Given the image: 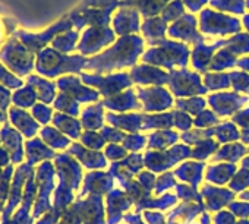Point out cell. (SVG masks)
<instances>
[{"mask_svg":"<svg viewBox=\"0 0 249 224\" xmlns=\"http://www.w3.org/2000/svg\"><path fill=\"white\" fill-rule=\"evenodd\" d=\"M144 44V38L137 34L120 37L110 49L98 56L88 59L85 69L94 72H110L113 69L134 65L142 53Z\"/></svg>","mask_w":249,"mask_h":224,"instance_id":"6da1fadb","label":"cell"},{"mask_svg":"<svg viewBox=\"0 0 249 224\" xmlns=\"http://www.w3.org/2000/svg\"><path fill=\"white\" fill-rule=\"evenodd\" d=\"M88 59L82 54H63L53 47H46L37 54L36 60V73L47 79L57 76L81 73L85 69Z\"/></svg>","mask_w":249,"mask_h":224,"instance_id":"7a4b0ae2","label":"cell"},{"mask_svg":"<svg viewBox=\"0 0 249 224\" xmlns=\"http://www.w3.org/2000/svg\"><path fill=\"white\" fill-rule=\"evenodd\" d=\"M37 54L28 50L15 35L0 46V62L19 78H27L36 70Z\"/></svg>","mask_w":249,"mask_h":224,"instance_id":"3957f363","label":"cell"},{"mask_svg":"<svg viewBox=\"0 0 249 224\" xmlns=\"http://www.w3.org/2000/svg\"><path fill=\"white\" fill-rule=\"evenodd\" d=\"M199 31L205 35H230L242 33V22L231 15L204 8L198 18Z\"/></svg>","mask_w":249,"mask_h":224,"instance_id":"277c9868","label":"cell"},{"mask_svg":"<svg viewBox=\"0 0 249 224\" xmlns=\"http://www.w3.org/2000/svg\"><path fill=\"white\" fill-rule=\"evenodd\" d=\"M188 57H189V47L185 43H178L166 38L161 43H159L156 47L148 50L142 57V60L172 69V66L176 63L185 66Z\"/></svg>","mask_w":249,"mask_h":224,"instance_id":"5b68a950","label":"cell"},{"mask_svg":"<svg viewBox=\"0 0 249 224\" xmlns=\"http://www.w3.org/2000/svg\"><path fill=\"white\" fill-rule=\"evenodd\" d=\"M73 25H72V21L65 17L62 18L60 21H57L56 24L50 25L49 28H46L44 31H40V33H30V31H25V30H17V33L14 34L28 50H31L34 54H38L41 50H44L47 47V44H52L53 40L62 34V33H66L69 30H72Z\"/></svg>","mask_w":249,"mask_h":224,"instance_id":"8992f818","label":"cell"},{"mask_svg":"<svg viewBox=\"0 0 249 224\" xmlns=\"http://www.w3.org/2000/svg\"><path fill=\"white\" fill-rule=\"evenodd\" d=\"M36 180H37L38 192H37V199L31 212V217L34 221L52 209L50 196H52L53 186H54V169L50 161H44L38 164V167L36 169Z\"/></svg>","mask_w":249,"mask_h":224,"instance_id":"52a82bcc","label":"cell"},{"mask_svg":"<svg viewBox=\"0 0 249 224\" xmlns=\"http://www.w3.org/2000/svg\"><path fill=\"white\" fill-rule=\"evenodd\" d=\"M116 11L117 8H92L79 5L68 15V18L72 21L73 28L81 31L88 27H108Z\"/></svg>","mask_w":249,"mask_h":224,"instance_id":"ba28073f","label":"cell"},{"mask_svg":"<svg viewBox=\"0 0 249 224\" xmlns=\"http://www.w3.org/2000/svg\"><path fill=\"white\" fill-rule=\"evenodd\" d=\"M34 172H36V169L33 166L27 164V163H22V164L17 166L15 173H14V179H12V185H11V190H9V198H8L6 207H5L3 212L0 214V224H9L11 223V218H12L14 212L21 205L27 179Z\"/></svg>","mask_w":249,"mask_h":224,"instance_id":"9c48e42d","label":"cell"},{"mask_svg":"<svg viewBox=\"0 0 249 224\" xmlns=\"http://www.w3.org/2000/svg\"><path fill=\"white\" fill-rule=\"evenodd\" d=\"M114 40L116 34L110 27H88L82 31L76 50L82 56H89L98 53Z\"/></svg>","mask_w":249,"mask_h":224,"instance_id":"30bf717a","label":"cell"},{"mask_svg":"<svg viewBox=\"0 0 249 224\" xmlns=\"http://www.w3.org/2000/svg\"><path fill=\"white\" fill-rule=\"evenodd\" d=\"M198 27V19L194 14L186 12L182 18H179L176 22H173L169 30H167V35L170 38H176V40H182L185 43L189 44H201L204 41L201 33H198L196 30Z\"/></svg>","mask_w":249,"mask_h":224,"instance_id":"8fae6325","label":"cell"},{"mask_svg":"<svg viewBox=\"0 0 249 224\" xmlns=\"http://www.w3.org/2000/svg\"><path fill=\"white\" fill-rule=\"evenodd\" d=\"M141 25H142L141 14L137 9L128 8V6L117 9L111 18V30L114 31L116 35H120V37L140 33Z\"/></svg>","mask_w":249,"mask_h":224,"instance_id":"7c38bea8","label":"cell"},{"mask_svg":"<svg viewBox=\"0 0 249 224\" xmlns=\"http://www.w3.org/2000/svg\"><path fill=\"white\" fill-rule=\"evenodd\" d=\"M25 138L11 125L6 123L0 128V141L2 147L9 153L12 164L19 166L25 163Z\"/></svg>","mask_w":249,"mask_h":224,"instance_id":"4fadbf2b","label":"cell"},{"mask_svg":"<svg viewBox=\"0 0 249 224\" xmlns=\"http://www.w3.org/2000/svg\"><path fill=\"white\" fill-rule=\"evenodd\" d=\"M59 92H63L78 103H89L98 98V92L82 84V79L75 75H65L56 81Z\"/></svg>","mask_w":249,"mask_h":224,"instance_id":"5bb4252c","label":"cell"},{"mask_svg":"<svg viewBox=\"0 0 249 224\" xmlns=\"http://www.w3.org/2000/svg\"><path fill=\"white\" fill-rule=\"evenodd\" d=\"M8 119L9 123L27 139H31L38 135L41 125L33 118L31 111L19 108L17 105H11L8 110Z\"/></svg>","mask_w":249,"mask_h":224,"instance_id":"9a60e30c","label":"cell"},{"mask_svg":"<svg viewBox=\"0 0 249 224\" xmlns=\"http://www.w3.org/2000/svg\"><path fill=\"white\" fill-rule=\"evenodd\" d=\"M126 73L122 75H114V76H100V75H92V73H81V79L84 84L95 86L100 89L101 94L104 95H111L113 92L128 86L131 84V79Z\"/></svg>","mask_w":249,"mask_h":224,"instance_id":"2e32d148","label":"cell"},{"mask_svg":"<svg viewBox=\"0 0 249 224\" xmlns=\"http://www.w3.org/2000/svg\"><path fill=\"white\" fill-rule=\"evenodd\" d=\"M56 157V153L43 142L40 137H34L25 141V163L30 166H37Z\"/></svg>","mask_w":249,"mask_h":224,"instance_id":"e0dca14e","label":"cell"},{"mask_svg":"<svg viewBox=\"0 0 249 224\" xmlns=\"http://www.w3.org/2000/svg\"><path fill=\"white\" fill-rule=\"evenodd\" d=\"M25 84H28L30 86L34 88L37 97H38V101L40 103H44V104H52L57 95V85L56 82L44 78V76H40L38 73H31L25 78Z\"/></svg>","mask_w":249,"mask_h":224,"instance_id":"ac0fdd59","label":"cell"},{"mask_svg":"<svg viewBox=\"0 0 249 224\" xmlns=\"http://www.w3.org/2000/svg\"><path fill=\"white\" fill-rule=\"evenodd\" d=\"M167 22L163 21L161 17H153V18H145L142 21L141 25V31L142 35L145 37V40L154 47L159 43H161L163 40H166V34H167Z\"/></svg>","mask_w":249,"mask_h":224,"instance_id":"d6986e66","label":"cell"},{"mask_svg":"<svg viewBox=\"0 0 249 224\" xmlns=\"http://www.w3.org/2000/svg\"><path fill=\"white\" fill-rule=\"evenodd\" d=\"M172 2V0H120L122 8L128 6L137 9L144 18L160 17L163 9Z\"/></svg>","mask_w":249,"mask_h":224,"instance_id":"ffe728a7","label":"cell"},{"mask_svg":"<svg viewBox=\"0 0 249 224\" xmlns=\"http://www.w3.org/2000/svg\"><path fill=\"white\" fill-rule=\"evenodd\" d=\"M79 38H81V33L75 28L66 31V33H62L59 34L53 43H52V47L63 54H69L71 52L76 50L78 47V43H79Z\"/></svg>","mask_w":249,"mask_h":224,"instance_id":"44dd1931","label":"cell"},{"mask_svg":"<svg viewBox=\"0 0 249 224\" xmlns=\"http://www.w3.org/2000/svg\"><path fill=\"white\" fill-rule=\"evenodd\" d=\"M208 6L214 11L237 17L245 15L246 11V0H210Z\"/></svg>","mask_w":249,"mask_h":224,"instance_id":"7402d4cb","label":"cell"},{"mask_svg":"<svg viewBox=\"0 0 249 224\" xmlns=\"http://www.w3.org/2000/svg\"><path fill=\"white\" fill-rule=\"evenodd\" d=\"M37 103H38V97L34 88L30 86L28 84H25L24 86L12 92V105L28 110V108H33Z\"/></svg>","mask_w":249,"mask_h":224,"instance_id":"603a6c76","label":"cell"},{"mask_svg":"<svg viewBox=\"0 0 249 224\" xmlns=\"http://www.w3.org/2000/svg\"><path fill=\"white\" fill-rule=\"evenodd\" d=\"M38 137L47 144L52 150H63L69 145V139L53 126H43L38 132Z\"/></svg>","mask_w":249,"mask_h":224,"instance_id":"cb8c5ba5","label":"cell"},{"mask_svg":"<svg viewBox=\"0 0 249 224\" xmlns=\"http://www.w3.org/2000/svg\"><path fill=\"white\" fill-rule=\"evenodd\" d=\"M221 46H226V40L217 41L211 46H204V43L195 46L194 52H192V63L194 66H196V69L204 70V66L210 62V56L213 54V52Z\"/></svg>","mask_w":249,"mask_h":224,"instance_id":"d4e9b609","label":"cell"},{"mask_svg":"<svg viewBox=\"0 0 249 224\" xmlns=\"http://www.w3.org/2000/svg\"><path fill=\"white\" fill-rule=\"evenodd\" d=\"M132 78L137 82H144V84H148V82H166L169 79V76L164 72H161L160 69L151 68V66H137L132 70Z\"/></svg>","mask_w":249,"mask_h":224,"instance_id":"484cf974","label":"cell"},{"mask_svg":"<svg viewBox=\"0 0 249 224\" xmlns=\"http://www.w3.org/2000/svg\"><path fill=\"white\" fill-rule=\"evenodd\" d=\"M53 125L57 131H60L62 134H66L72 138L79 137V123L73 119V116H68L63 113H54L53 115Z\"/></svg>","mask_w":249,"mask_h":224,"instance_id":"4316f807","label":"cell"},{"mask_svg":"<svg viewBox=\"0 0 249 224\" xmlns=\"http://www.w3.org/2000/svg\"><path fill=\"white\" fill-rule=\"evenodd\" d=\"M53 107L59 111V113H63L68 116H78V113H79V103L63 92H59L56 95V98L53 101Z\"/></svg>","mask_w":249,"mask_h":224,"instance_id":"83f0119b","label":"cell"},{"mask_svg":"<svg viewBox=\"0 0 249 224\" xmlns=\"http://www.w3.org/2000/svg\"><path fill=\"white\" fill-rule=\"evenodd\" d=\"M17 166L11 164L5 169L3 172V177L0 180V214L3 212L8 198H9V190H11V185H12V179H14V173H15Z\"/></svg>","mask_w":249,"mask_h":224,"instance_id":"f1b7e54d","label":"cell"},{"mask_svg":"<svg viewBox=\"0 0 249 224\" xmlns=\"http://www.w3.org/2000/svg\"><path fill=\"white\" fill-rule=\"evenodd\" d=\"M186 14V6H185V3L182 2V0H172V2L163 9V12H161V18H163V21H166L167 24L169 22H176L179 18H182L183 15Z\"/></svg>","mask_w":249,"mask_h":224,"instance_id":"f546056e","label":"cell"},{"mask_svg":"<svg viewBox=\"0 0 249 224\" xmlns=\"http://www.w3.org/2000/svg\"><path fill=\"white\" fill-rule=\"evenodd\" d=\"M0 84L9 88L11 91H17L25 85V79L17 76L14 72H11L2 62H0Z\"/></svg>","mask_w":249,"mask_h":224,"instance_id":"4dcf8cb0","label":"cell"},{"mask_svg":"<svg viewBox=\"0 0 249 224\" xmlns=\"http://www.w3.org/2000/svg\"><path fill=\"white\" fill-rule=\"evenodd\" d=\"M31 115L33 118L43 126H47L52 121H53V108L49 104L44 103H37L33 108H31Z\"/></svg>","mask_w":249,"mask_h":224,"instance_id":"1f68e13d","label":"cell"},{"mask_svg":"<svg viewBox=\"0 0 249 224\" xmlns=\"http://www.w3.org/2000/svg\"><path fill=\"white\" fill-rule=\"evenodd\" d=\"M227 50L233 53H246L249 52V34L248 33H239L234 34L231 38L226 40Z\"/></svg>","mask_w":249,"mask_h":224,"instance_id":"d6a6232c","label":"cell"},{"mask_svg":"<svg viewBox=\"0 0 249 224\" xmlns=\"http://www.w3.org/2000/svg\"><path fill=\"white\" fill-rule=\"evenodd\" d=\"M234 63H236V57L233 56V53L227 49H223L215 54L214 62H211V69H224L233 66Z\"/></svg>","mask_w":249,"mask_h":224,"instance_id":"836d02e7","label":"cell"},{"mask_svg":"<svg viewBox=\"0 0 249 224\" xmlns=\"http://www.w3.org/2000/svg\"><path fill=\"white\" fill-rule=\"evenodd\" d=\"M17 33V22L0 17V46Z\"/></svg>","mask_w":249,"mask_h":224,"instance_id":"e575fe53","label":"cell"},{"mask_svg":"<svg viewBox=\"0 0 249 224\" xmlns=\"http://www.w3.org/2000/svg\"><path fill=\"white\" fill-rule=\"evenodd\" d=\"M12 92L14 91L0 84V110L5 111V113H8V110L12 105Z\"/></svg>","mask_w":249,"mask_h":224,"instance_id":"d590c367","label":"cell"},{"mask_svg":"<svg viewBox=\"0 0 249 224\" xmlns=\"http://www.w3.org/2000/svg\"><path fill=\"white\" fill-rule=\"evenodd\" d=\"M182 2L191 11V14H195V12H201L204 6L210 3V0H182Z\"/></svg>","mask_w":249,"mask_h":224,"instance_id":"8d00e7d4","label":"cell"},{"mask_svg":"<svg viewBox=\"0 0 249 224\" xmlns=\"http://www.w3.org/2000/svg\"><path fill=\"white\" fill-rule=\"evenodd\" d=\"M11 164H12V160H11L9 153L3 147H0V169H6Z\"/></svg>","mask_w":249,"mask_h":224,"instance_id":"74e56055","label":"cell"},{"mask_svg":"<svg viewBox=\"0 0 249 224\" xmlns=\"http://www.w3.org/2000/svg\"><path fill=\"white\" fill-rule=\"evenodd\" d=\"M9 123V119H8V113H5V111L0 110V128H2L3 125Z\"/></svg>","mask_w":249,"mask_h":224,"instance_id":"f35d334b","label":"cell"},{"mask_svg":"<svg viewBox=\"0 0 249 224\" xmlns=\"http://www.w3.org/2000/svg\"><path fill=\"white\" fill-rule=\"evenodd\" d=\"M242 27L249 33V14H245L242 17Z\"/></svg>","mask_w":249,"mask_h":224,"instance_id":"ab89813d","label":"cell"},{"mask_svg":"<svg viewBox=\"0 0 249 224\" xmlns=\"http://www.w3.org/2000/svg\"><path fill=\"white\" fill-rule=\"evenodd\" d=\"M3 172H5V169H0V180H2V177H3Z\"/></svg>","mask_w":249,"mask_h":224,"instance_id":"60d3db41","label":"cell"},{"mask_svg":"<svg viewBox=\"0 0 249 224\" xmlns=\"http://www.w3.org/2000/svg\"><path fill=\"white\" fill-rule=\"evenodd\" d=\"M246 9H249V0H246Z\"/></svg>","mask_w":249,"mask_h":224,"instance_id":"b9f144b4","label":"cell"}]
</instances>
